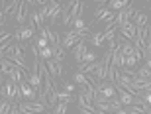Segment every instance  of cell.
I'll use <instances>...</instances> for the list:
<instances>
[{
  "label": "cell",
  "instance_id": "cell-1",
  "mask_svg": "<svg viewBox=\"0 0 151 114\" xmlns=\"http://www.w3.org/2000/svg\"><path fill=\"white\" fill-rule=\"evenodd\" d=\"M0 95H2V100H12V102H22L24 100L20 85L14 83V81H10V79L2 83V91H0Z\"/></svg>",
  "mask_w": 151,
  "mask_h": 114
},
{
  "label": "cell",
  "instance_id": "cell-2",
  "mask_svg": "<svg viewBox=\"0 0 151 114\" xmlns=\"http://www.w3.org/2000/svg\"><path fill=\"white\" fill-rule=\"evenodd\" d=\"M120 35H122V38H126L128 41H132V43H135V40H137V28H135L134 20L124 22V26L120 28Z\"/></svg>",
  "mask_w": 151,
  "mask_h": 114
},
{
  "label": "cell",
  "instance_id": "cell-3",
  "mask_svg": "<svg viewBox=\"0 0 151 114\" xmlns=\"http://www.w3.org/2000/svg\"><path fill=\"white\" fill-rule=\"evenodd\" d=\"M20 110L22 112H34V114H43L47 106L41 102H29V100H22L20 102Z\"/></svg>",
  "mask_w": 151,
  "mask_h": 114
},
{
  "label": "cell",
  "instance_id": "cell-4",
  "mask_svg": "<svg viewBox=\"0 0 151 114\" xmlns=\"http://www.w3.org/2000/svg\"><path fill=\"white\" fill-rule=\"evenodd\" d=\"M114 89L118 91V98H120V102H122L124 106H132V104L135 102V97H134V95H129L120 83H114Z\"/></svg>",
  "mask_w": 151,
  "mask_h": 114
},
{
  "label": "cell",
  "instance_id": "cell-5",
  "mask_svg": "<svg viewBox=\"0 0 151 114\" xmlns=\"http://www.w3.org/2000/svg\"><path fill=\"white\" fill-rule=\"evenodd\" d=\"M96 91L100 92L104 98H108V100H112V98H118V91L114 89V85H110V83H106V81H102L100 85L96 87Z\"/></svg>",
  "mask_w": 151,
  "mask_h": 114
},
{
  "label": "cell",
  "instance_id": "cell-6",
  "mask_svg": "<svg viewBox=\"0 0 151 114\" xmlns=\"http://www.w3.org/2000/svg\"><path fill=\"white\" fill-rule=\"evenodd\" d=\"M34 34H35V30H32L29 26H22V28H18L16 32H14V40H16L18 43H24V41L32 40Z\"/></svg>",
  "mask_w": 151,
  "mask_h": 114
},
{
  "label": "cell",
  "instance_id": "cell-7",
  "mask_svg": "<svg viewBox=\"0 0 151 114\" xmlns=\"http://www.w3.org/2000/svg\"><path fill=\"white\" fill-rule=\"evenodd\" d=\"M20 89H22V97L26 98V100H29V102H37V92L34 91V87L29 85L28 81H24V83H20Z\"/></svg>",
  "mask_w": 151,
  "mask_h": 114
},
{
  "label": "cell",
  "instance_id": "cell-8",
  "mask_svg": "<svg viewBox=\"0 0 151 114\" xmlns=\"http://www.w3.org/2000/svg\"><path fill=\"white\" fill-rule=\"evenodd\" d=\"M28 14H29V4H28V0H22V2H20V8H18V14H16L18 28H22V26H24Z\"/></svg>",
  "mask_w": 151,
  "mask_h": 114
},
{
  "label": "cell",
  "instance_id": "cell-9",
  "mask_svg": "<svg viewBox=\"0 0 151 114\" xmlns=\"http://www.w3.org/2000/svg\"><path fill=\"white\" fill-rule=\"evenodd\" d=\"M59 14H63L61 2L51 0V10H49V20H47V26H55V24H57V16H59Z\"/></svg>",
  "mask_w": 151,
  "mask_h": 114
},
{
  "label": "cell",
  "instance_id": "cell-10",
  "mask_svg": "<svg viewBox=\"0 0 151 114\" xmlns=\"http://www.w3.org/2000/svg\"><path fill=\"white\" fill-rule=\"evenodd\" d=\"M134 24H135V28L137 30H141V28H147L149 26V16H147V12H143V10H137L134 14Z\"/></svg>",
  "mask_w": 151,
  "mask_h": 114
},
{
  "label": "cell",
  "instance_id": "cell-11",
  "mask_svg": "<svg viewBox=\"0 0 151 114\" xmlns=\"http://www.w3.org/2000/svg\"><path fill=\"white\" fill-rule=\"evenodd\" d=\"M53 47V61L55 63H63V59H65V47H63V40L59 38L57 40L55 45H51Z\"/></svg>",
  "mask_w": 151,
  "mask_h": 114
},
{
  "label": "cell",
  "instance_id": "cell-12",
  "mask_svg": "<svg viewBox=\"0 0 151 114\" xmlns=\"http://www.w3.org/2000/svg\"><path fill=\"white\" fill-rule=\"evenodd\" d=\"M84 53H86V40H81L77 43V45L73 47V55H75V61L77 63H83V57H84Z\"/></svg>",
  "mask_w": 151,
  "mask_h": 114
},
{
  "label": "cell",
  "instance_id": "cell-13",
  "mask_svg": "<svg viewBox=\"0 0 151 114\" xmlns=\"http://www.w3.org/2000/svg\"><path fill=\"white\" fill-rule=\"evenodd\" d=\"M45 65H47V69H49V73H51L53 79L63 75V63H55L53 59H49V61H45Z\"/></svg>",
  "mask_w": 151,
  "mask_h": 114
},
{
  "label": "cell",
  "instance_id": "cell-14",
  "mask_svg": "<svg viewBox=\"0 0 151 114\" xmlns=\"http://www.w3.org/2000/svg\"><path fill=\"white\" fill-rule=\"evenodd\" d=\"M129 108H132V112H137V114H147L149 112V106H147V102L143 98H135V102L132 104Z\"/></svg>",
  "mask_w": 151,
  "mask_h": 114
},
{
  "label": "cell",
  "instance_id": "cell-15",
  "mask_svg": "<svg viewBox=\"0 0 151 114\" xmlns=\"http://www.w3.org/2000/svg\"><path fill=\"white\" fill-rule=\"evenodd\" d=\"M0 41H2V45H0V51L4 53L6 49H10L14 43V34H8V32H2V35H0Z\"/></svg>",
  "mask_w": 151,
  "mask_h": 114
},
{
  "label": "cell",
  "instance_id": "cell-16",
  "mask_svg": "<svg viewBox=\"0 0 151 114\" xmlns=\"http://www.w3.org/2000/svg\"><path fill=\"white\" fill-rule=\"evenodd\" d=\"M129 4H132L129 0H112V2H108V6H110L116 14H118V12H122V10H126Z\"/></svg>",
  "mask_w": 151,
  "mask_h": 114
},
{
  "label": "cell",
  "instance_id": "cell-17",
  "mask_svg": "<svg viewBox=\"0 0 151 114\" xmlns=\"http://www.w3.org/2000/svg\"><path fill=\"white\" fill-rule=\"evenodd\" d=\"M104 41H106L104 32H96V34H92V38H90V43H92L94 47H102V45H104Z\"/></svg>",
  "mask_w": 151,
  "mask_h": 114
},
{
  "label": "cell",
  "instance_id": "cell-18",
  "mask_svg": "<svg viewBox=\"0 0 151 114\" xmlns=\"http://www.w3.org/2000/svg\"><path fill=\"white\" fill-rule=\"evenodd\" d=\"M55 89H57V87H55ZM57 98H59V102H67V104H71V102L77 100V98H73V95L67 92V91H57Z\"/></svg>",
  "mask_w": 151,
  "mask_h": 114
},
{
  "label": "cell",
  "instance_id": "cell-19",
  "mask_svg": "<svg viewBox=\"0 0 151 114\" xmlns=\"http://www.w3.org/2000/svg\"><path fill=\"white\" fill-rule=\"evenodd\" d=\"M35 45H37V49L41 51V49H45V47H49L51 43H49V40H47L45 35L39 34V35H37V40H35Z\"/></svg>",
  "mask_w": 151,
  "mask_h": 114
},
{
  "label": "cell",
  "instance_id": "cell-20",
  "mask_svg": "<svg viewBox=\"0 0 151 114\" xmlns=\"http://www.w3.org/2000/svg\"><path fill=\"white\" fill-rule=\"evenodd\" d=\"M39 57L43 59V61H49V59H53V47H45V49H41L39 51Z\"/></svg>",
  "mask_w": 151,
  "mask_h": 114
},
{
  "label": "cell",
  "instance_id": "cell-21",
  "mask_svg": "<svg viewBox=\"0 0 151 114\" xmlns=\"http://www.w3.org/2000/svg\"><path fill=\"white\" fill-rule=\"evenodd\" d=\"M75 83H78L81 87H86L90 81H88V77H86L84 73H78V71H77V75H75Z\"/></svg>",
  "mask_w": 151,
  "mask_h": 114
},
{
  "label": "cell",
  "instance_id": "cell-22",
  "mask_svg": "<svg viewBox=\"0 0 151 114\" xmlns=\"http://www.w3.org/2000/svg\"><path fill=\"white\" fill-rule=\"evenodd\" d=\"M84 28H86V24H84L83 18H77V20L73 22V30H75V32H83Z\"/></svg>",
  "mask_w": 151,
  "mask_h": 114
},
{
  "label": "cell",
  "instance_id": "cell-23",
  "mask_svg": "<svg viewBox=\"0 0 151 114\" xmlns=\"http://www.w3.org/2000/svg\"><path fill=\"white\" fill-rule=\"evenodd\" d=\"M94 61H98V59H96V53L86 49V53H84V57H83V63H94Z\"/></svg>",
  "mask_w": 151,
  "mask_h": 114
},
{
  "label": "cell",
  "instance_id": "cell-24",
  "mask_svg": "<svg viewBox=\"0 0 151 114\" xmlns=\"http://www.w3.org/2000/svg\"><path fill=\"white\" fill-rule=\"evenodd\" d=\"M67 106H69L67 102H59L55 108H53V112H51V114H67Z\"/></svg>",
  "mask_w": 151,
  "mask_h": 114
},
{
  "label": "cell",
  "instance_id": "cell-25",
  "mask_svg": "<svg viewBox=\"0 0 151 114\" xmlns=\"http://www.w3.org/2000/svg\"><path fill=\"white\" fill-rule=\"evenodd\" d=\"M137 65H139V61H137L134 55L126 57V67H137Z\"/></svg>",
  "mask_w": 151,
  "mask_h": 114
},
{
  "label": "cell",
  "instance_id": "cell-26",
  "mask_svg": "<svg viewBox=\"0 0 151 114\" xmlns=\"http://www.w3.org/2000/svg\"><path fill=\"white\" fill-rule=\"evenodd\" d=\"M63 87H65V91L71 92V95L75 92V83H69V81H65V83H63Z\"/></svg>",
  "mask_w": 151,
  "mask_h": 114
},
{
  "label": "cell",
  "instance_id": "cell-27",
  "mask_svg": "<svg viewBox=\"0 0 151 114\" xmlns=\"http://www.w3.org/2000/svg\"><path fill=\"white\" fill-rule=\"evenodd\" d=\"M128 114H137V112H128Z\"/></svg>",
  "mask_w": 151,
  "mask_h": 114
}]
</instances>
